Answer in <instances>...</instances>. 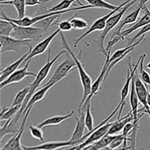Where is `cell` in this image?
<instances>
[{"label":"cell","mask_w":150,"mask_h":150,"mask_svg":"<svg viewBox=\"0 0 150 150\" xmlns=\"http://www.w3.org/2000/svg\"><path fill=\"white\" fill-rule=\"evenodd\" d=\"M38 4H41L40 0H26V5L32 7V6L38 5Z\"/></svg>","instance_id":"e575fe53"},{"label":"cell","mask_w":150,"mask_h":150,"mask_svg":"<svg viewBox=\"0 0 150 150\" xmlns=\"http://www.w3.org/2000/svg\"><path fill=\"white\" fill-rule=\"evenodd\" d=\"M59 29L62 32H68L73 29V26L70 22V20L62 21L58 24Z\"/></svg>","instance_id":"836d02e7"},{"label":"cell","mask_w":150,"mask_h":150,"mask_svg":"<svg viewBox=\"0 0 150 150\" xmlns=\"http://www.w3.org/2000/svg\"><path fill=\"white\" fill-rule=\"evenodd\" d=\"M61 32V30L59 29H57L55 32H53V34H51V35L46 38L45 39H44L43 40H42L41 42H40L39 43L35 45V47L34 48H32V51L29 54V55L26 58V59L24 60L23 63H26L29 60H32V59H33L34 57H37L38 55H40V54H43L45 51H46L47 48L49 47L50 43L51 42V41L55 38V37L58 35L59 33Z\"/></svg>","instance_id":"7c38bea8"},{"label":"cell","mask_w":150,"mask_h":150,"mask_svg":"<svg viewBox=\"0 0 150 150\" xmlns=\"http://www.w3.org/2000/svg\"><path fill=\"white\" fill-rule=\"evenodd\" d=\"M138 0H133L131 1L130 2L127 3V4L124 6L123 7H122L121 9L120 10V11L118 13H117L115 14L114 13L112 16L108 18V20L107 21V24L105 28L104 29V30L103 31V33L101 34V36L100 38V51L104 54V55L106 57L107 56V53L106 51H105V48L104 46V42H105V37L107 36V35L108 34V32L113 29V28L115 27L117 24L119 23V22L121 21L122 18V16H124L125 13H126L127 10H128L130 7H131L133 6V4L137 1Z\"/></svg>","instance_id":"3957f363"},{"label":"cell","mask_w":150,"mask_h":150,"mask_svg":"<svg viewBox=\"0 0 150 150\" xmlns=\"http://www.w3.org/2000/svg\"><path fill=\"white\" fill-rule=\"evenodd\" d=\"M64 54H67V51H66L65 50H64L63 51L60 52L59 54H57L56 57H54L52 59H51V48H49V50H48V59H47V62L45 63V65H44L43 67H42V68L39 70L38 73L37 74V76L35 77V81H34L32 82L30 85H29L30 90H29V95H28V96L26 97V98L25 99V100L23 101L21 109L19 110V111L17 113V114L15 116V117H14L15 120H17V121H18V120H20L21 117L23 116V111H24L25 108H26V105H27V103H29L30 98H32V96L34 95V93L35 92L36 89L39 87L40 85V83L43 81L44 79H45V78H46V76H48V74L49 73L50 70H51V67L54 65V64L56 62V61H57V60L60 57H62V56Z\"/></svg>","instance_id":"6da1fadb"},{"label":"cell","mask_w":150,"mask_h":150,"mask_svg":"<svg viewBox=\"0 0 150 150\" xmlns=\"http://www.w3.org/2000/svg\"><path fill=\"white\" fill-rule=\"evenodd\" d=\"M135 86H136V91L139 98V102L142 104L144 108V113L147 114L150 117V108L147 103V95H148V85L145 84L143 81L141 79L139 73H136L134 75Z\"/></svg>","instance_id":"9c48e42d"},{"label":"cell","mask_w":150,"mask_h":150,"mask_svg":"<svg viewBox=\"0 0 150 150\" xmlns=\"http://www.w3.org/2000/svg\"><path fill=\"white\" fill-rule=\"evenodd\" d=\"M141 59H142V55L141 57H139V60L136 62V65L135 67H133V69H132V64L131 62H130V58L128 59V70L127 71V79H126L125 82V84L123 85V87L121 90V93H120V104H123V103H126V98L127 97L129 94V90H130V87L131 86V83H132V80L133 79V76H134L135 73H136L137 71V69L139 65L140 64V62Z\"/></svg>","instance_id":"8fae6325"},{"label":"cell","mask_w":150,"mask_h":150,"mask_svg":"<svg viewBox=\"0 0 150 150\" xmlns=\"http://www.w3.org/2000/svg\"><path fill=\"white\" fill-rule=\"evenodd\" d=\"M22 105H16V106H10V108H7V107H4L2 108L1 111V115H0V120L1 122L5 120H10V119L13 118V117L17 114V113L18 112L19 110L21 108Z\"/></svg>","instance_id":"7402d4cb"},{"label":"cell","mask_w":150,"mask_h":150,"mask_svg":"<svg viewBox=\"0 0 150 150\" xmlns=\"http://www.w3.org/2000/svg\"><path fill=\"white\" fill-rule=\"evenodd\" d=\"M85 125L88 132H91L94 130V120L91 112V100L88 101L86 104V112H85Z\"/></svg>","instance_id":"484cf974"},{"label":"cell","mask_w":150,"mask_h":150,"mask_svg":"<svg viewBox=\"0 0 150 150\" xmlns=\"http://www.w3.org/2000/svg\"><path fill=\"white\" fill-rule=\"evenodd\" d=\"M44 32V29L36 26H22L14 23V29L11 34V37L18 40L38 41L42 38Z\"/></svg>","instance_id":"277c9868"},{"label":"cell","mask_w":150,"mask_h":150,"mask_svg":"<svg viewBox=\"0 0 150 150\" xmlns=\"http://www.w3.org/2000/svg\"><path fill=\"white\" fill-rule=\"evenodd\" d=\"M85 112L86 110L82 111V112H80V117H76V125L75 130L73 131V135H72L71 138L70 140L73 142L76 145H79L80 144V140L83 138L84 136V130L86 127V125H85Z\"/></svg>","instance_id":"4fadbf2b"},{"label":"cell","mask_w":150,"mask_h":150,"mask_svg":"<svg viewBox=\"0 0 150 150\" xmlns=\"http://www.w3.org/2000/svg\"><path fill=\"white\" fill-rule=\"evenodd\" d=\"M60 35H61L62 48L64 50H65L66 51H67V53L70 54V57L74 59L75 62H76V68H77L78 71H79L81 83L82 87H83V98H82L81 101L80 102V104H79V109H78L79 110V112H80L82 106H83V105L84 104V103L86 102V99H87V98L89 97V95H90L91 93V89H92V79H91V77L89 76V75L86 73V70H84L81 62L80 60L78 59L77 56H76V54H74V52L71 50L70 45L67 43V40H66L65 38H64V35L60 32Z\"/></svg>","instance_id":"7a4b0ae2"},{"label":"cell","mask_w":150,"mask_h":150,"mask_svg":"<svg viewBox=\"0 0 150 150\" xmlns=\"http://www.w3.org/2000/svg\"><path fill=\"white\" fill-rule=\"evenodd\" d=\"M75 1H77V0H62V1L60 3H59L58 4H57L56 6L53 7L52 8H50L49 10H48V13L67 10V9H69L70 6Z\"/></svg>","instance_id":"f546056e"},{"label":"cell","mask_w":150,"mask_h":150,"mask_svg":"<svg viewBox=\"0 0 150 150\" xmlns=\"http://www.w3.org/2000/svg\"><path fill=\"white\" fill-rule=\"evenodd\" d=\"M130 148H131V146H128V147H124L123 146V148H118V149H113V148L110 147L109 146H105V147H103L102 148V149H99V150H130Z\"/></svg>","instance_id":"d590c367"},{"label":"cell","mask_w":150,"mask_h":150,"mask_svg":"<svg viewBox=\"0 0 150 150\" xmlns=\"http://www.w3.org/2000/svg\"><path fill=\"white\" fill-rule=\"evenodd\" d=\"M149 32H150V23L146 25V26H143V27L142 28V29L139 31V33L136 34V35H135L134 37H133V38L128 39L129 44H130V45H131V44L134 43V42H136V41H137L138 40L141 38V37L143 36V35H146V34L148 33Z\"/></svg>","instance_id":"1f68e13d"},{"label":"cell","mask_w":150,"mask_h":150,"mask_svg":"<svg viewBox=\"0 0 150 150\" xmlns=\"http://www.w3.org/2000/svg\"><path fill=\"white\" fill-rule=\"evenodd\" d=\"M87 1L90 5L93 6L94 8H102L106 9V10H114L118 7V6L113 5L104 0H85Z\"/></svg>","instance_id":"cb8c5ba5"},{"label":"cell","mask_w":150,"mask_h":150,"mask_svg":"<svg viewBox=\"0 0 150 150\" xmlns=\"http://www.w3.org/2000/svg\"><path fill=\"white\" fill-rule=\"evenodd\" d=\"M75 111H72L71 112L69 113V114H65V115H55L53 116V117H48V118L45 119V120L42 122L40 124L38 125V127L40 128H42V127H45L46 126H50V125H59L61 123H62L63 122H64L65 120L70 119L72 116L74 114Z\"/></svg>","instance_id":"d6986e66"},{"label":"cell","mask_w":150,"mask_h":150,"mask_svg":"<svg viewBox=\"0 0 150 150\" xmlns=\"http://www.w3.org/2000/svg\"><path fill=\"white\" fill-rule=\"evenodd\" d=\"M29 90H30V88H29V86H26V87L23 88V89H21V91H19V92L16 94L11 106H16V105H22L23 101L25 100L26 97L29 95Z\"/></svg>","instance_id":"d4e9b609"},{"label":"cell","mask_w":150,"mask_h":150,"mask_svg":"<svg viewBox=\"0 0 150 150\" xmlns=\"http://www.w3.org/2000/svg\"><path fill=\"white\" fill-rule=\"evenodd\" d=\"M14 29V23L9 21L0 19V35L11 36Z\"/></svg>","instance_id":"603a6c76"},{"label":"cell","mask_w":150,"mask_h":150,"mask_svg":"<svg viewBox=\"0 0 150 150\" xmlns=\"http://www.w3.org/2000/svg\"><path fill=\"white\" fill-rule=\"evenodd\" d=\"M30 62L31 60L28 61L23 68L20 69V70H16V71H15L14 73H12L8 78H7L5 80L3 81L2 82H1V83H0V89H2L3 88L5 87V86H7L8 85L10 84H13V83H19V82L21 81L23 79H24L26 77H28V76L36 77V73H33V72L28 71V67H29Z\"/></svg>","instance_id":"ba28073f"},{"label":"cell","mask_w":150,"mask_h":150,"mask_svg":"<svg viewBox=\"0 0 150 150\" xmlns=\"http://www.w3.org/2000/svg\"><path fill=\"white\" fill-rule=\"evenodd\" d=\"M149 1H150V0H141L140 4L141 5H144V4H146V3L149 2Z\"/></svg>","instance_id":"74e56055"},{"label":"cell","mask_w":150,"mask_h":150,"mask_svg":"<svg viewBox=\"0 0 150 150\" xmlns=\"http://www.w3.org/2000/svg\"><path fill=\"white\" fill-rule=\"evenodd\" d=\"M32 50V48L30 45V46H29V51H28L27 52L25 53V54H23L21 57H20L18 59L16 60V62H13L11 64H10V65L7 66V67H5L4 70H1V73H0V82H2L3 81L5 80L7 78H8L12 73H14L16 70H17L18 67L19 66H20L21 64L24 62V60L26 59V57L29 55V54L31 53Z\"/></svg>","instance_id":"9a60e30c"},{"label":"cell","mask_w":150,"mask_h":150,"mask_svg":"<svg viewBox=\"0 0 150 150\" xmlns=\"http://www.w3.org/2000/svg\"><path fill=\"white\" fill-rule=\"evenodd\" d=\"M147 103L148 105L149 106L150 108V92H149V87H148V95H147Z\"/></svg>","instance_id":"8d00e7d4"},{"label":"cell","mask_w":150,"mask_h":150,"mask_svg":"<svg viewBox=\"0 0 150 150\" xmlns=\"http://www.w3.org/2000/svg\"><path fill=\"white\" fill-rule=\"evenodd\" d=\"M29 129V131H30L31 135H32V136L34 139H38V140L39 141H43L44 136L42 128H40L38 126L30 125Z\"/></svg>","instance_id":"4dcf8cb0"},{"label":"cell","mask_w":150,"mask_h":150,"mask_svg":"<svg viewBox=\"0 0 150 150\" xmlns=\"http://www.w3.org/2000/svg\"><path fill=\"white\" fill-rule=\"evenodd\" d=\"M1 4H11L16 8L18 13V18L21 19L25 17L26 0H0Z\"/></svg>","instance_id":"ffe728a7"},{"label":"cell","mask_w":150,"mask_h":150,"mask_svg":"<svg viewBox=\"0 0 150 150\" xmlns=\"http://www.w3.org/2000/svg\"><path fill=\"white\" fill-rule=\"evenodd\" d=\"M132 121H133V116L132 112L130 111L125 117H122V118L120 119V120H117V122L115 121V122L113 124V125L110 127L106 135H111V136L117 135L121 130H123L125 125L127 122H130Z\"/></svg>","instance_id":"e0dca14e"},{"label":"cell","mask_w":150,"mask_h":150,"mask_svg":"<svg viewBox=\"0 0 150 150\" xmlns=\"http://www.w3.org/2000/svg\"><path fill=\"white\" fill-rule=\"evenodd\" d=\"M52 86H54V85L49 84L47 85V86H43V87H42V89H40V90L37 91L36 92L34 93V95H32V98L29 100V103H28L27 105H26V108H25V110L23 111V117H24L25 114H26V111H27V110L29 109V108H33L34 105H35V103H37L38 102H39V101L42 100L43 99L44 97H45V95L47 94V92H48V90H49Z\"/></svg>","instance_id":"ac0fdd59"},{"label":"cell","mask_w":150,"mask_h":150,"mask_svg":"<svg viewBox=\"0 0 150 150\" xmlns=\"http://www.w3.org/2000/svg\"><path fill=\"white\" fill-rule=\"evenodd\" d=\"M70 146H75V144L69 140L64 142H49L33 146H23V148L26 150H57Z\"/></svg>","instance_id":"5bb4252c"},{"label":"cell","mask_w":150,"mask_h":150,"mask_svg":"<svg viewBox=\"0 0 150 150\" xmlns=\"http://www.w3.org/2000/svg\"><path fill=\"white\" fill-rule=\"evenodd\" d=\"M77 14L70 19L73 29H83L88 26V23L84 19L76 17Z\"/></svg>","instance_id":"f1b7e54d"},{"label":"cell","mask_w":150,"mask_h":150,"mask_svg":"<svg viewBox=\"0 0 150 150\" xmlns=\"http://www.w3.org/2000/svg\"><path fill=\"white\" fill-rule=\"evenodd\" d=\"M52 1V0H42V2H47V1ZM77 2L79 3V4H80L81 6H83V4H82L81 3L80 1H79V0H77Z\"/></svg>","instance_id":"f35d334b"},{"label":"cell","mask_w":150,"mask_h":150,"mask_svg":"<svg viewBox=\"0 0 150 150\" xmlns=\"http://www.w3.org/2000/svg\"><path fill=\"white\" fill-rule=\"evenodd\" d=\"M135 127V123L133 122V121L130 122H127V124L125 125L124 128L122 130V134L125 137H128L129 135L131 134L132 132H133V129H134Z\"/></svg>","instance_id":"d6a6232c"},{"label":"cell","mask_w":150,"mask_h":150,"mask_svg":"<svg viewBox=\"0 0 150 150\" xmlns=\"http://www.w3.org/2000/svg\"><path fill=\"white\" fill-rule=\"evenodd\" d=\"M145 57H146V54H145L142 55V59H141L140 66H139V71H140V75L139 76H140L141 79H142V80L143 81V82L145 84L149 85L150 86V75L144 68V62Z\"/></svg>","instance_id":"83f0119b"},{"label":"cell","mask_w":150,"mask_h":150,"mask_svg":"<svg viewBox=\"0 0 150 150\" xmlns=\"http://www.w3.org/2000/svg\"><path fill=\"white\" fill-rule=\"evenodd\" d=\"M111 50H110V51H108V54H107V56H106V59H105V63H104L103 67L102 70H101V73H100L99 76H98V79L95 81V82H94V83H92L90 95H89V97H88L87 99H86V102L84 103V104H83V106H82L81 109V111H84L83 109H85V108H86V104H87L88 101L91 100L92 98V97H93L94 95H95L98 94V90L100 89V86L101 83H102L103 81H105V73H106L107 70H108V62H109L110 57H111Z\"/></svg>","instance_id":"30bf717a"},{"label":"cell","mask_w":150,"mask_h":150,"mask_svg":"<svg viewBox=\"0 0 150 150\" xmlns=\"http://www.w3.org/2000/svg\"><path fill=\"white\" fill-rule=\"evenodd\" d=\"M130 150H135V149H133V148H130Z\"/></svg>","instance_id":"60d3db41"},{"label":"cell","mask_w":150,"mask_h":150,"mask_svg":"<svg viewBox=\"0 0 150 150\" xmlns=\"http://www.w3.org/2000/svg\"><path fill=\"white\" fill-rule=\"evenodd\" d=\"M59 15H54V16L47 17L45 18H43L41 21H38V23H35L34 26L38 28H41V29L46 31L48 28H49L51 25L54 24V21L57 20L59 18Z\"/></svg>","instance_id":"4316f807"},{"label":"cell","mask_w":150,"mask_h":150,"mask_svg":"<svg viewBox=\"0 0 150 150\" xmlns=\"http://www.w3.org/2000/svg\"><path fill=\"white\" fill-rule=\"evenodd\" d=\"M149 118H150V117H149Z\"/></svg>","instance_id":"b9f144b4"},{"label":"cell","mask_w":150,"mask_h":150,"mask_svg":"<svg viewBox=\"0 0 150 150\" xmlns=\"http://www.w3.org/2000/svg\"><path fill=\"white\" fill-rule=\"evenodd\" d=\"M1 48L0 53L3 54L7 52H20L23 46H30V40H18L11 36H3L0 35Z\"/></svg>","instance_id":"5b68a950"},{"label":"cell","mask_w":150,"mask_h":150,"mask_svg":"<svg viewBox=\"0 0 150 150\" xmlns=\"http://www.w3.org/2000/svg\"><path fill=\"white\" fill-rule=\"evenodd\" d=\"M146 67H147L148 69H149V70H150V62L147 64V65H146Z\"/></svg>","instance_id":"ab89813d"},{"label":"cell","mask_w":150,"mask_h":150,"mask_svg":"<svg viewBox=\"0 0 150 150\" xmlns=\"http://www.w3.org/2000/svg\"><path fill=\"white\" fill-rule=\"evenodd\" d=\"M142 10L145 13L144 16L143 17L136 23V24H134L133 26L129 28V29L122 32V36L124 37V38L127 37V35H130L132 32H133L135 30H136V29H139V28H142L143 26L150 23V10H149V9L147 8L146 4L143 5Z\"/></svg>","instance_id":"2e32d148"},{"label":"cell","mask_w":150,"mask_h":150,"mask_svg":"<svg viewBox=\"0 0 150 150\" xmlns=\"http://www.w3.org/2000/svg\"><path fill=\"white\" fill-rule=\"evenodd\" d=\"M142 7H143V5H141V4H139V6L138 7V8L136 9L135 11H133V13H131L130 14H129L128 16H126V17L122 21L120 25L118 26V28H117V29H116V31L114 32H115V33L121 34L122 29V28L124 27L125 25L136 22V20H137L138 17H139V13H140L141 10H142Z\"/></svg>","instance_id":"44dd1931"},{"label":"cell","mask_w":150,"mask_h":150,"mask_svg":"<svg viewBox=\"0 0 150 150\" xmlns=\"http://www.w3.org/2000/svg\"><path fill=\"white\" fill-rule=\"evenodd\" d=\"M76 67V64L74 59L71 57H70H70H67V59L64 60L57 67V70H55V72L53 74V76H51V79H49V81L44 86H47V85L49 84H52L54 86L56 85L58 82L62 80L64 78L68 76L70 72L73 70V67Z\"/></svg>","instance_id":"8992f818"},{"label":"cell","mask_w":150,"mask_h":150,"mask_svg":"<svg viewBox=\"0 0 150 150\" xmlns=\"http://www.w3.org/2000/svg\"><path fill=\"white\" fill-rule=\"evenodd\" d=\"M32 108H29L27 110L26 114H25L23 119V122H22L21 125L20 127H19L18 131L16 134H14V136L12 137V139H10L5 144V145L1 148V150H26L23 149V146H21V139L22 135H23V131H24L25 125H26L28 117H29V114H30V111L32 110Z\"/></svg>","instance_id":"52a82bcc"}]
</instances>
